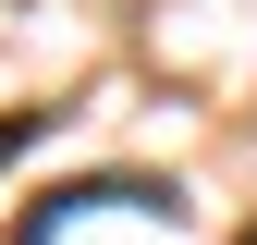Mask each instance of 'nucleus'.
Segmentation results:
<instances>
[{"instance_id":"2","label":"nucleus","mask_w":257,"mask_h":245,"mask_svg":"<svg viewBox=\"0 0 257 245\" xmlns=\"http://www.w3.org/2000/svg\"><path fill=\"white\" fill-rule=\"evenodd\" d=\"M37 135H49V110H0V172H13L25 147H37Z\"/></svg>"},{"instance_id":"1","label":"nucleus","mask_w":257,"mask_h":245,"mask_svg":"<svg viewBox=\"0 0 257 245\" xmlns=\"http://www.w3.org/2000/svg\"><path fill=\"white\" fill-rule=\"evenodd\" d=\"M86 208H172V184H61V196L25 208V233H13V245H61Z\"/></svg>"},{"instance_id":"3","label":"nucleus","mask_w":257,"mask_h":245,"mask_svg":"<svg viewBox=\"0 0 257 245\" xmlns=\"http://www.w3.org/2000/svg\"><path fill=\"white\" fill-rule=\"evenodd\" d=\"M245 245H257V233H245Z\"/></svg>"}]
</instances>
